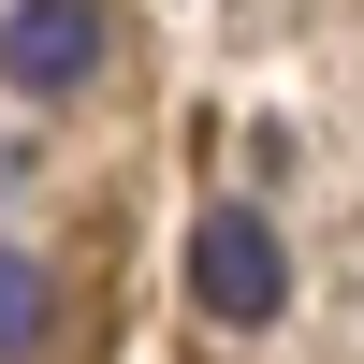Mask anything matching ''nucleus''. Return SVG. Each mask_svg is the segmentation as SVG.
Listing matches in <instances>:
<instances>
[{"instance_id":"nucleus-1","label":"nucleus","mask_w":364,"mask_h":364,"mask_svg":"<svg viewBox=\"0 0 364 364\" xmlns=\"http://www.w3.org/2000/svg\"><path fill=\"white\" fill-rule=\"evenodd\" d=\"M190 306L219 321V336H262V321L291 306V248L262 204H204L190 219Z\"/></svg>"},{"instance_id":"nucleus-2","label":"nucleus","mask_w":364,"mask_h":364,"mask_svg":"<svg viewBox=\"0 0 364 364\" xmlns=\"http://www.w3.org/2000/svg\"><path fill=\"white\" fill-rule=\"evenodd\" d=\"M102 44H117L102 0H0V87H29V102H73Z\"/></svg>"},{"instance_id":"nucleus-3","label":"nucleus","mask_w":364,"mask_h":364,"mask_svg":"<svg viewBox=\"0 0 364 364\" xmlns=\"http://www.w3.org/2000/svg\"><path fill=\"white\" fill-rule=\"evenodd\" d=\"M58 336V277H44V248H0V364H29Z\"/></svg>"}]
</instances>
